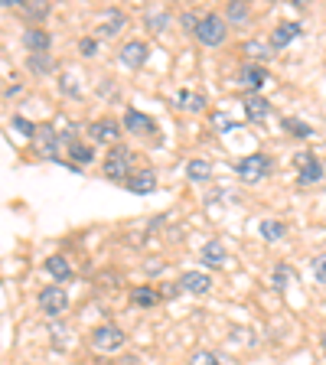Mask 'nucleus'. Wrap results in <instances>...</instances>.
<instances>
[{
	"label": "nucleus",
	"instance_id": "obj_23",
	"mask_svg": "<svg viewBox=\"0 0 326 365\" xmlns=\"http://www.w3.org/2000/svg\"><path fill=\"white\" fill-rule=\"evenodd\" d=\"M242 53L248 56V59H255V62H271L274 59L271 43H261V39H248V43L242 46Z\"/></svg>",
	"mask_w": 326,
	"mask_h": 365
},
{
	"label": "nucleus",
	"instance_id": "obj_19",
	"mask_svg": "<svg viewBox=\"0 0 326 365\" xmlns=\"http://www.w3.org/2000/svg\"><path fill=\"white\" fill-rule=\"evenodd\" d=\"M173 105L180 108V111H203V108H205V95H203V91L180 88V91L173 95Z\"/></svg>",
	"mask_w": 326,
	"mask_h": 365
},
{
	"label": "nucleus",
	"instance_id": "obj_6",
	"mask_svg": "<svg viewBox=\"0 0 326 365\" xmlns=\"http://www.w3.org/2000/svg\"><path fill=\"white\" fill-rule=\"evenodd\" d=\"M297 186H313V182L323 180V163H320L313 153H297Z\"/></svg>",
	"mask_w": 326,
	"mask_h": 365
},
{
	"label": "nucleus",
	"instance_id": "obj_35",
	"mask_svg": "<svg viewBox=\"0 0 326 365\" xmlns=\"http://www.w3.org/2000/svg\"><path fill=\"white\" fill-rule=\"evenodd\" d=\"M180 26H183V30H186V33H196V26H199V16L193 14V10H186V14L180 16Z\"/></svg>",
	"mask_w": 326,
	"mask_h": 365
},
{
	"label": "nucleus",
	"instance_id": "obj_28",
	"mask_svg": "<svg viewBox=\"0 0 326 365\" xmlns=\"http://www.w3.org/2000/svg\"><path fill=\"white\" fill-rule=\"evenodd\" d=\"M144 23L151 26L153 33H163V30L170 26V14H167V10H147V14H144Z\"/></svg>",
	"mask_w": 326,
	"mask_h": 365
},
{
	"label": "nucleus",
	"instance_id": "obj_1",
	"mask_svg": "<svg viewBox=\"0 0 326 365\" xmlns=\"http://www.w3.org/2000/svg\"><path fill=\"white\" fill-rule=\"evenodd\" d=\"M131 167H134V153H131L124 144H114L111 150H108L105 163H101V173H105V180H111V182H128Z\"/></svg>",
	"mask_w": 326,
	"mask_h": 365
},
{
	"label": "nucleus",
	"instance_id": "obj_7",
	"mask_svg": "<svg viewBox=\"0 0 326 365\" xmlns=\"http://www.w3.org/2000/svg\"><path fill=\"white\" fill-rule=\"evenodd\" d=\"M118 137H121V124L111 121V118H101V121H91L88 124V144H118Z\"/></svg>",
	"mask_w": 326,
	"mask_h": 365
},
{
	"label": "nucleus",
	"instance_id": "obj_16",
	"mask_svg": "<svg viewBox=\"0 0 326 365\" xmlns=\"http://www.w3.org/2000/svg\"><path fill=\"white\" fill-rule=\"evenodd\" d=\"M124 26H128V16L121 14V10H105V14H101V23H98V33L101 36H118V33L124 30Z\"/></svg>",
	"mask_w": 326,
	"mask_h": 365
},
{
	"label": "nucleus",
	"instance_id": "obj_15",
	"mask_svg": "<svg viewBox=\"0 0 326 365\" xmlns=\"http://www.w3.org/2000/svg\"><path fill=\"white\" fill-rule=\"evenodd\" d=\"M304 33V26L300 23H277V30L271 33V49L277 53V49H284V46H290L297 36Z\"/></svg>",
	"mask_w": 326,
	"mask_h": 365
},
{
	"label": "nucleus",
	"instance_id": "obj_12",
	"mask_svg": "<svg viewBox=\"0 0 326 365\" xmlns=\"http://www.w3.org/2000/svg\"><path fill=\"white\" fill-rule=\"evenodd\" d=\"M238 82L248 88V95H258V91L268 85V68H265V66H255V62H248V66L242 68Z\"/></svg>",
	"mask_w": 326,
	"mask_h": 365
},
{
	"label": "nucleus",
	"instance_id": "obj_31",
	"mask_svg": "<svg viewBox=\"0 0 326 365\" xmlns=\"http://www.w3.org/2000/svg\"><path fill=\"white\" fill-rule=\"evenodd\" d=\"M78 53H82L85 59L98 56V39H95V36H82V39H78Z\"/></svg>",
	"mask_w": 326,
	"mask_h": 365
},
{
	"label": "nucleus",
	"instance_id": "obj_3",
	"mask_svg": "<svg viewBox=\"0 0 326 365\" xmlns=\"http://www.w3.org/2000/svg\"><path fill=\"white\" fill-rule=\"evenodd\" d=\"M271 170H274V160L268 153H248V157H242L235 163V173L242 182H261L265 176H271Z\"/></svg>",
	"mask_w": 326,
	"mask_h": 365
},
{
	"label": "nucleus",
	"instance_id": "obj_27",
	"mask_svg": "<svg viewBox=\"0 0 326 365\" xmlns=\"http://www.w3.org/2000/svg\"><path fill=\"white\" fill-rule=\"evenodd\" d=\"M26 68H30L33 76H49L56 68V62L49 53H39V56H30V59H26Z\"/></svg>",
	"mask_w": 326,
	"mask_h": 365
},
{
	"label": "nucleus",
	"instance_id": "obj_4",
	"mask_svg": "<svg viewBox=\"0 0 326 365\" xmlns=\"http://www.w3.org/2000/svg\"><path fill=\"white\" fill-rule=\"evenodd\" d=\"M124 342H128L124 329L111 327V323H105V327H95V329H91V346H95L98 352H108V356H114V352L124 349Z\"/></svg>",
	"mask_w": 326,
	"mask_h": 365
},
{
	"label": "nucleus",
	"instance_id": "obj_39",
	"mask_svg": "<svg viewBox=\"0 0 326 365\" xmlns=\"http://www.w3.org/2000/svg\"><path fill=\"white\" fill-rule=\"evenodd\" d=\"M176 294H180V284H170V287H163V294L160 297H170V300H173Z\"/></svg>",
	"mask_w": 326,
	"mask_h": 365
},
{
	"label": "nucleus",
	"instance_id": "obj_38",
	"mask_svg": "<svg viewBox=\"0 0 326 365\" xmlns=\"http://www.w3.org/2000/svg\"><path fill=\"white\" fill-rule=\"evenodd\" d=\"M287 277H290V271L287 267H277V274H274V290H284V284H287Z\"/></svg>",
	"mask_w": 326,
	"mask_h": 365
},
{
	"label": "nucleus",
	"instance_id": "obj_34",
	"mask_svg": "<svg viewBox=\"0 0 326 365\" xmlns=\"http://www.w3.org/2000/svg\"><path fill=\"white\" fill-rule=\"evenodd\" d=\"M190 365H219V359H215V352H209V349H199V352H193Z\"/></svg>",
	"mask_w": 326,
	"mask_h": 365
},
{
	"label": "nucleus",
	"instance_id": "obj_24",
	"mask_svg": "<svg viewBox=\"0 0 326 365\" xmlns=\"http://www.w3.org/2000/svg\"><path fill=\"white\" fill-rule=\"evenodd\" d=\"M131 304H134V307H144V310H147V307H157L160 304V294L144 284V287H134V290H131Z\"/></svg>",
	"mask_w": 326,
	"mask_h": 365
},
{
	"label": "nucleus",
	"instance_id": "obj_40",
	"mask_svg": "<svg viewBox=\"0 0 326 365\" xmlns=\"http://www.w3.org/2000/svg\"><path fill=\"white\" fill-rule=\"evenodd\" d=\"M320 346H323V352H326V329H323V336H320Z\"/></svg>",
	"mask_w": 326,
	"mask_h": 365
},
{
	"label": "nucleus",
	"instance_id": "obj_26",
	"mask_svg": "<svg viewBox=\"0 0 326 365\" xmlns=\"http://www.w3.org/2000/svg\"><path fill=\"white\" fill-rule=\"evenodd\" d=\"M68 160H76V163H91V160H95V147L85 144V140H68Z\"/></svg>",
	"mask_w": 326,
	"mask_h": 365
},
{
	"label": "nucleus",
	"instance_id": "obj_36",
	"mask_svg": "<svg viewBox=\"0 0 326 365\" xmlns=\"http://www.w3.org/2000/svg\"><path fill=\"white\" fill-rule=\"evenodd\" d=\"M313 274H317V281L326 287V255H320V258L313 261Z\"/></svg>",
	"mask_w": 326,
	"mask_h": 365
},
{
	"label": "nucleus",
	"instance_id": "obj_5",
	"mask_svg": "<svg viewBox=\"0 0 326 365\" xmlns=\"http://www.w3.org/2000/svg\"><path fill=\"white\" fill-rule=\"evenodd\" d=\"M39 310H43L46 317H62V313L68 310V294L59 287V284L43 287L39 290Z\"/></svg>",
	"mask_w": 326,
	"mask_h": 365
},
{
	"label": "nucleus",
	"instance_id": "obj_10",
	"mask_svg": "<svg viewBox=\"0 0 326 365\" xmlns=\"http://www.w3.org/2000/svg\"><path fill=\"white\" fill-rule=\"evenodd\" d=\"M36 150H39V157L62 163V160H59V134H56V128H49V124H46V128L36 130Z\"/></svg>",
	"mask_w": 326,
	"mask_h": 365
},
{
	"label": "nucleus",
	"instance_id": "obj_17",
	"mask_svg": "<svg viewBox=\"0 0 326 365\" xmlns=\"http://www.w3.org/2000/svg\"><path fill=\"white\" fill-rule=\"evenodd\" d=\"M49 43H53V39H49V33H46L43 26H30V30L23 33V46H26L33 56L49 53Z\"/></svg>",
	"mask_w": 326,
	"mask_h": 365
},
{
	"label": "nucleus",
	"instance_id": "obj_37",
	"mask_svg": "<svg viewBox=\"0 0 326 365\" xmlns=\"http://www.w3.org/2000/svg\"><path fill=\"white\" fill-rule=\"evenodd\" d=\"M213 124L219 130H232V128H238L235 121H232V118H228V114H213Z\"/></svg>",
	"mask_w": 326,
	"mask_h": 365
},
{
	"label": "nucleus",
	"instance_id": "obj_2",
	"mask_svg": "<svg viewBox=\"0 0 326 365\" xmlns=\"http://www.w3.org/2000/svg\"><path fill=\"white\" fill-rule=\"evenodd\" d=\"M196 39L203 46H209V49H215V46H222L228 39V23L222 14H203L199 16V26H196Z\"/></svg>",
	"mask_w": 326,
	"mask_h": 365
},
{
	"label": "nucleus",
	"instance_id": "obj_8",
	"mask_svg": "<svg viewBox=\"0 0 326 365\" xmlns=\"http://www.w3.org/2000/svg\"><path fill=\"white\" fill-rule=\"evenodd\" d=\"M199 261H203L209 271H222V267L228 264V251L225 245L219 242V238H209V242L203 245V251H199Z\"/></svg>",
	"mask_w": 326,
	"mask_h": 365
},
{
	"label": "nucleus",
	"instance_id": "obj_11",
	"mask_svg": "<svg viewBox=\"0 0 326 365\" xmlns=\"http://www.w3.org/2000/svg\"><path fill=\"white\" fill-rule=\"evenodd\" d=\"M180 290H186V294H209L213 290V277L205 271H186L180 274Z\"/></svg>",
	"mask_w": 326,
	"mask_h": 365
},
{
	"label": "nucleus",
	"instance_id": "obj_29",
	"mask_svg": "<svg viewBox=\"0 0 326 365\" xmlns=\"http://www.w3.org/2000/svg\"><path fill=\"white\" fill-rule=\"evenodd\" d=\"M281 128L287 130L290 137H300V140H304V137H313V128H310V124H307V121H297V118H284Z\"/></svg>",
	"mask_w": 326,
	"mask_h": 365
},
{
	"label": "nucleus",
	"instance_id": "obj_33",
	"mask_svg": "<svg viewBox=\"0 0 326 365\" xmlns=\"http://www.w3.org/2000/svg\"><path fill=\"white\" fill-rule=\"evenodd\" d=\"M14 128L20 130V134H26V137H36V124L33 121H26V118H23V114H14Z\"/></svg>",
	"mask_w": 326,
	"mask_h": 365
},
{
	"label": "nucleus",
	"instance_id": "obj_14",
	"mask_svg": "<svg viewBox=\"0 0 326 365\" xmlns=\"http://www.w3.org/2000/svg\"><path fill=\"white\" fill-rule=\"evenodd\" d=\"M268 114H271V101L261 98V95H245V118L251 124L268 121Z\"/></svg>",
	"mask_w": 326,
	"mask_h": 365
},
{
	"label": "nucleus",
	"instance_id": "obj_30",
	"mask_svg": "<svg viewBox=\"0 0 326 365\" xmlns=\"http://www.w3.org/2000/svg\"><path fill=\"white\" fill-rule=\"evenodd\" d=\"M248 14H251L248 4H238L235 0V4H228L225 7V23H248Z\"/></svg>",
	"mask_w": 326,
	"mask_h": 365
},
{
	"label": "nucleus",
	"instance_id": "obj_25",
	"mask_svg": "<svg viewBox=\"0 0 326 365\" xmlns=\"http://www.w3.org/2000/svg\"><path fill=\"white\" fill-rule=\"evenodd\" d=\"M258 232H261V238H265V242H281V238L287 235V225H284V222H277V219H265L258 225Z\"/></svg>",
	"mask_w": 326,
	"mask_h": 365
},
{
	"label": "nucleus",
	"instance_id": "obj_20",
	"mask_svg": "<svg viewBox=\"0 0 326 365\" xmlns=\"http://www.w3.org/2000/svg\"><path fill=\"white\" fill-rule=\"evenodd\" d=\"M46 274L59 284H68L72 281V264H68V258H62V255H53V258L46 261Z\"/></svg>",
	"mask_w": 326,
	"mask_h": 365
},
{
	"label": "nucleus",
	"instance_id": "obj_21",
	"mask_svg": "<svg viewBox=\"0 0 326 365\" xmlns=\"http://www.w3.org/2000/svg\"><path fill=\"white\" fill-rule=\"evenodd\" d=\"M16 10L30 20V26H39V23L49 16V4H39V0H20V7Z\"/></svg>",
	"mask_w": 326,
	"mask_h": 365
},
{
	"label": "nucleus",
	"instance_id": "obj_22",
	"mask_svg": "<svg viewBox=\"0 0 326 365\" xmlns=\"http://www.w3.org/2000/svg\"><path fill=\"white\" fill-rule=\"evenodd\" d=\"M186 180L190 182H209L213 180V163L203 160V157L190 160V163H186Z\"/></svg>",
	"mask_w": 326,
	"mask_h": 365
},
{
	"label": "nucleus",
	"instance_id": "obj_18",
	"mask_svg": "<svg viewBox=\"0 0 326 365\" xmlns=\"http://www.w3.org/2000/svg\"><path fill=\"white\" fill-rule=\"evenodd\" d=\"M128 190L137 192V196H151V192L157 190V173H153V170H141V173H131Z\"/></svg>",
	"mask_w": 326,
	"mask_h": 365
},
{
	"label": "nucleus",
	"instance_id": "obj_13",
	"mask_svg": "<svg viewBox=\"0 0 326 365\" xmlns=\"http://www.w3.org/2000/svg\"><path fill=\"white\" fill-rule=\"evenodd\" d=\"M124 130L144 137V134H157V124H153V118H147V114L128 108V111H124Z\"/></svg>",
	"mask_w": 326,
	"mask_h": 365
},
{
	"label": "nucleus",
	"instance_id": "obj_9",
	"mask_svg": "<svg viewBox=\"0 0 326 365\" xmlns=\"http://www.w3.org/2000/svg\"><path fill=\"white\" fill-rule=\"evenodd\" d=\"M121 62L128 68H144V62H147V56H151V49H147V43L144 39H128V43L121 46Z\"/></svg>",
	"mask_w": 326,
	"mask_h": 365
},
{
	"label": "nucleus",
	"instance_id": "obj_32",
	"mask_svg": "<svg viewBox=\"0 0 326 365\" xmlns=\"http://www.w3.org/2000/svg\"><path fill=\"white\" fill-rule=\"evenodd\" d=\"M59 88H62V95H68V98H82V88L76 85V78H72V76H62Z\"/></svg>",
	"mask_w": 326,
	"mask_h": 365
}]
</instances>
